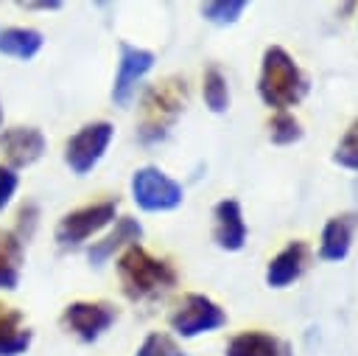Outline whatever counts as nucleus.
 Here are the masks:
<instances>
[{"label":"nucleus","instance_id":"obj_12","mask_svg":"<svg viewBox=\"0 0 358 356\" xmlns=\"http://www.w3.org/2000/svg\"><path fill=\"white\" fill-rule=\"evenodd\" d=\"M308 261H310V249L305 241H291L285 249H280L271 261H268V269H266V283L271 289H282L288 283H294L305 269H308Z\"/></svg>","mask_w":358,"mask_h":356},{"label":"nucleus","instance_id":"obj_20","mask_svg":"<svg viewBox=\"0 0 358 356\" xmlns=\"http://www.w3.org/2000/svg\"><path fill=\"white\" fill-rule=\"evenodd\" d=\"M246 11V0H215L201 6V17L215 25H232Z\"/></svg>","mask_w":358,"mask_h":356},{"label":"nucleus","instance_id":"obj_27","mask_svg":"<svg viewBox=\"0 0 358 356\" xmlns=\"http://www.w3.org/2000/svg\"><path fill=\"white\" fill-rule=\"evenodd\" d=\"M352 191H355V196H358V179H355V182H352Z\"/></svg>","mask_w":358,"mask_h":356},{"label":"nucleus","instance_id":"obj_6","mask_svg":"<svg viewBox=\"0 0 358 356\" xmlns=\"http://www.w3.org/2000/svg\"><path fill=\"white\" fill-rule=\"evenodd\" d=\"M221 325H227L224 308L218 303H213L210 297H204V294H187L179 303V308L171 314V328L185 339L215 331Z\"/></svg>","mask_w":358,"mask_h":356},{"label":"nucleus","instance_id":"obj_14","mask_svg":"<svg viewBox=\"0 0 358 356\" xmlns=\"http://www.w3.org/2000/svg\"><path fill=\"white\" fill-rule=\"evenodd\" d=\"M140 235H143L140 221H137V219H131V216H123V219H117V221H115V230H112L103 241H95V244L87 249V258H90L95 266H101L106 258H112V255H115V249H120L123 244H129V247H131Z\"/></svg>","mask_w":358,"mask_h":356},{"label":"nucleus","instance_id":"obj_17","mask_svg":"<svg viewBox=\"0 0 358 356\" xmlns=\"http://www.w3.org/2000/svg\"><path fill=\"white\" fill-rule=\"evenodd\" d=\"M42 48V34L34 28H0V53L14 59H34Z\"/></svg>","mask_w":358,"mask_h":356},{"label":"nucleus","instance_id":"obj_23","mask_svg":"<svg viewBox=\"0 0 358 356\" xmlns=\"http://www.w3.org/2000/svg\"><path fill=\"white\" fill-rule=\"evenodd\" d=\"M134 356H185V353H182V348H179L168 334L154 331V334H148V336L143 339V345L137 348Z\"/></svg>","mask_w":358,"mask_h":356},{"label":"nucleus","instance_id":"obj_21","mask_svg":"<svg viewBox=\"0 0 358 356\" xmlns=\"http://www.w3.org/2000/svg\"><path fill=\"white\" fill-rule=\"evenodd\" d=\"M268 137H271V143H277V146H288V143L299 140V137H302L299 121H296L291 112H277V115L268 121Z\"/></svg>","mask_w":358,"mask_h":356},{"label":"nucleus","instance_id":"obj_13","mask_svg":"<svg viewBox=\"0 0 358 356\" xmlns=\"http://www.w3.org/2000/svg\"><path fill=\"white\" fill-rule=\"evenodd\" d=\"M355 227H358V213L333 216V219L324 224V230H322L319 258H324V261H341V258H347Z\"/></svg>","mask_w":358,"mask_h":356},{"label":"nucleus","instance_id":"obj_22","mask_svg":"<svg viewBox=\"0 0 358 356\" xmlns=\"http://www.w3.org/2000/svg\"><path fill=\"white\" fill-rule=\"evenodd\" d=\"M333 160L350 171H358V118L350 123V129L344 132V137L338 140L336 151H333Z\"/></svg>","mask_w":358,"mask_h":356},{"label":"nucleus","instance_id":"obj_25","mask_svg":"<svg viewBox=\"0 0 358 356\" xmlns=\"http://www.w3.org/2000/svg\"><path fill=\"white\" fill-rule=\"evenodd\" d=\"M25 6H31V8H59L62 3L59 0H48V3H25Z\"/></svg>","mask_w":358,"mask_h":356},{"label":"nucleus","instance_id":"obj_4","mask_svg":"<svg viewBox=\"0 0 358 356\" xmlns=\"http://www.w3.org/2000/svg\"><path fill=\"white\" fill-rule=\"evenodd\" d=\"M131 196L143 210H173L182 205V185L154 165L137 168L131 177Z\"/></svg>","mask_w":358,"mask_h":356},{"label":"nucleus","instance_id":"obj_15","mask_svg":"<svg viewBox=\"0 0 358 356\" xmlns=\"http://www.w3.org/2000/svg\"><path fill=\"white\" fill-rule=\"evenodd\" d=\"M31 345V331L22 328V314L0 306V356H20Z\"/></svg>","mask_w":358,"mask_h":356},{"label":"nucleus","instance_id":"obj_24","mask_svg":"<svg viewBox=\"0 0 358 356\" xmlns=\"http://www.w3.org/2000/svg\"><path fill=\"white\" fill-rule=\"evenodd\" d=\"M14 191H17V174H14V168L0 165V210L11 202Z\"/></svg>","mask_w":358,"mask_h":356},{"label":"nucleus","instance_id":"obj_16","mask_svg":"<svg viewBox=\"0 0 358 356\" xmlns=\"http://www.w3.org/2000/svg\"><path fill=\"white\" fill-rule=\"evenodd\" d=\"M282 342L266 331H243L229 339L227 356H280Z\"/></svg>","mask_w":358,"mask_h":356},{"label":"nucleus","instance_id":"obj_7","mask_svg":"<svg viewBox=\"0 0 358 356\" xmlns=\"http://www.w3.org/2000/svg\"><path fill=\"white\" fill-rule=\"evenodd\" d=\"M115 210H117V202L109 199V202L87 205V207L67 213L56 227V241L62 247H76V244L87 241L90 235H95L98 230H103L115 219Z\"/></svg>","mask_w":358,"mask_h":356},{"label":"nucleus","instance_id":"obj_10","mask_svg":"<svg viewBox=\"0 0 358 356\" xmlns=\"http://www.w3.org/2000/svg\"><path fill=\"white\" fill-rule=\"evenodd\" d=\"M213 219H215V230H213L215 244L227 252H238L246 244V221L241 205L235 199H221L213 207Z\"/></svg>","mask_w":358,"mask_h":356},{"label":"nucleus","instance_id":"obj_8","mask_svg":"<svg viewBox=\"0 0 358 356\" xmlns=\"http://www.w3.org/2000/svg\"><path fill=\"white\" fill-rule=\"evenodd\" d=\"M154 67V53L145 48H134L129 42H120V62H117V76L112 84V101L126 107L134 95L137 81Z\"/></svg>","mask_w":358,"mask_h":356},{"label":"nucleus","instance_id":"obj_11","mask_svg":"<svg viewBox=\"0 0 358 356\" xmlns=\"http://www.w3.org/2000/svg\"><path fill=\"white\" fill-rule=\"evenodd\" d=\"M0 146L8 157V163L14 168H22V165H31L42 157L45 151V135L34 126H14V129H6L3 137H0Z\"/></svg>","mask_w":358,"mask_h":356},{"label":"nucleus","instance_id":"obj_18","mask_svg":"<svg viewBox=\"0 0 358 356\" xmlns=\"http://www.w3.org/2000/svg\"><path fill=\"white\" fill-rule=\"evenodd\" d=\"M22 263V238L0 230V289H14L20 283Z\"/></svg>","mask_w":358,"mask_h":356},{"label":"nucleus","instance_id":"obj_28","mask_svg":"<svg viewBox=\"0 0 358 356\" xmlns=\"http://www.w3.org/2000/svg\"><path fill=\"white\" fill-rule=\"evenodd\" d=\"M0 118H3V115H0Z\"/></svg>","mask_w":358,"mask_h":356},{"label":"nucleus","instance_id":"obj_3","mask_svg":"<svg viewBox=\"0 0 358 356\" xmlns=\"http://www.w3.org/2000/svg\"><path fill=\"white\" fill-rule=\"evenodd\" d=\"M185 81L179 78H168L157 87H151L143 98V123H140V140L151 143L165 137L168 126L176 121V115L185 107Z\"/></svg>","mask_w":358,"mask_h":356},{"label":"nucleus","instance_id":"obj_19","mask_svg":"<svg viewBox=\"0 0 358 356\" xmlns=\"http://www.w3.org/2000/svg\"><path fill=\"white\" fill-rule=\"evenodd\" d=\"M201 93H204V104L213 112H227V107H229V87H227V78H224V73L218 67H207L204 70Z\"/></svg>","mask_w":358,"mask_h":356},{"label":"nucleus","instance_id":"obj_26","mask_svg":"<svg viewBox=\"0 0 358 356\" xmlns=\"http://www.w3.org/2000/svg\"><path fill=\"white\" fill-rule=\"evenodd\" d=\"M280 356H294V353H291V348H288L285 342H282V353H280Z\"/></svg>","mask_w":358,"mask_h":356},{"label":"nucleus","instance_id":"obj_2","mask_svg":"<svg viewBox=\"0 0 358 356\" xmlns=\"http://www.w3.org/2000/svg\"><path fill=\"white\" fill-rule=\"evenodd\" d=\"M117 275L123 283V292L131 300H143L154 292L171 289L176 283V272L171 263L148 255L140 244H131L120 258H117Z\"/></svg>","mask_w":358,"mask_h":356},{"label":"nucleus","instance_id":"obj_9","mask_svg":"<svg viewBox=\"0 0 358 356\" xmlns=\"http://www.w3.org/2000/svg\"><path fill=\"white\" fill-rule=\"evenodd\" d=\"M62 320L78 339L92 342L117 320V311L109 303H70Z\"/></svg>","mask_w":358,"mask_h":356},{"label":"nucleus","instance_id":"obj_1","mask_svg":"<svg viewBox=\"0 0 358 356\" xmlns=\"http://www.w3.org/2000/svg\"><path fill=\"white\" fill-rule=\"evenodd\" d=\"M257 93L266 107H274L277 112H285V107H294L308 93V76L299 70V64L291 59V53L280 45L266 48L260 62V78Z\"/></svg>","mask_w":358,"mask_h":356},{"label":"nucleus","instance_id":"obj_5","mask_svg":"<svg viewBox=\"0 0 358 356\" xmlns=\"http://www.w3.org/2000/svg\"><path fill=\"white\" fill-rule=\"evenodd\" d=\"M115 129L112 123L106 121H95V123H87L81 126L64 146V163L70 165L73 174H87L92 171V165L103 157L109 140H112Z\"/></svg>","mask_w":358,"mask_h":356}]
</instances>
